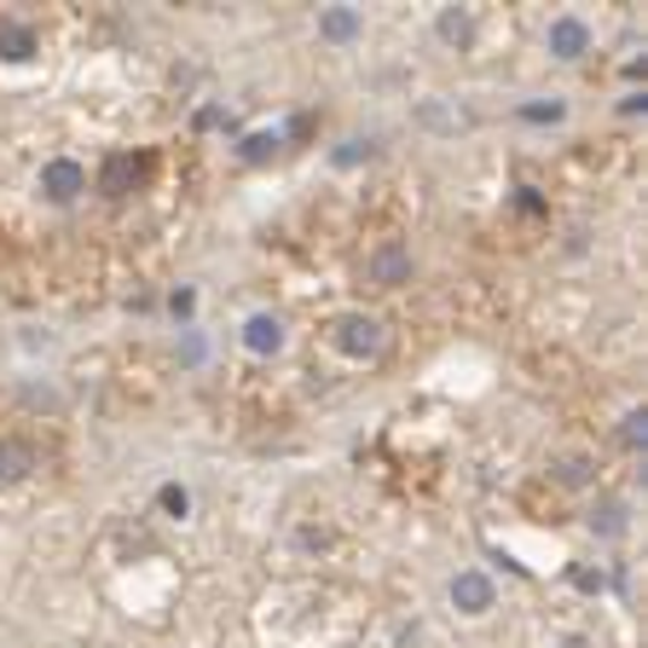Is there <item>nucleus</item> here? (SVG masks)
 Segmentation results:
<instances>
[{"label":"nucleus","instance_id":"f257e3e1","mask_svg":"<svg viewBox=\"0 0 648 648\" xmlns=\"http://www.w3.org/2000/svg\"><path fill=\"white\" fill-rule=\"evenodd\" d=\"M330 348L348 353V359H382L388 330H382L377 313H342V319L330 325Z\"/></svg>","mask_w":648,"mask_h":648},{"label":"nucleus","instance_id":"f03ea898","mask_svg":"<svg viewBox=\"0 0 648 648\" xmlns=\"http://www.w3.org/2000/svg\"><path fill=\"white\" fill-rule=\"evenodd\" d=\"M446 603H452V614H463V619H481V614L498 608V585H492L486 567H457V574L446 579Z\"/></svg>","mask_w":648,"mask_h":648},{"label":"nucleus","instance_id":"7ed1b4c3","mask_svg":"<svg viewBox=\"0 0 648 648\" xmlns=\"http://www.w3.org/2000/svg\"><path fill=\"white\" fill-rule=\"evenodd\" d=\"M35 192L53 203V209L82 203V197H88V163H75V157H47L41 174H35Z\"/></svg>","mask_w":648,"mask_h":648},{"label":"nucleus","instance_id":"20e7f679","mask_svg":"<svg viewBox=\"0 0 648 648\" xmlns=\"http://www.w3.org/2000/svg\"><path fill=\"white\" fill-rule=\"evenodd\" d=\"M590 47H596V30L585 23V12H556L551 23H544V53H551L556 64H579Z\"/></svg>","mask_w":648,"mask_h":648},{"label":"nucleus","instance_id":"39448f33","mask_svg":"<svg viewBox=\"0 0 648 648\" xmlns=\"http://www.w3.org/2000/svg\"><path fill=\"white\" fill-rule=\"evenodd\" d=\"M411 272H418V261H411V244L377 238L366 249V284H377V290H400V284H411Z\"/></svg>","mask_w":648,"mask_h":648},{"label":"nucleus","instance_id":"423d86ee","mask_svg":"<svg viewBox=\"0 0 648 648\" xmlns=\"http://www.w3.org/2000/svg\"><path fill=\"white\" fill-rule=\"evenodd\" d=\"M238 342H244L249 359H278L284 342H290V330H284V319L272 313V307H261V313H249V319L238 325Z\"/></svg>","mask_w":648,"mask_h":648},{"label":"nucleus","instance_id":"0eeeda50","mask_svg":"<svg viewBox=\"0 0 648 648\" xmlns=\"http://www.w3.org/2000/svg\"><path fill=\"white\" fill-rule=\"evenodd\" d=\"M319 41L325 47H353L366 41V7H319Z\"/></svg>","mask_w":648,"mask_h":648},{"label":"nucleus","instance_id":"6e6552de","mask_svg":"<svg viewBox=\"0 0 648 648\" xmlns=\"http://www.w3.org/2000/svg\"><path fill=\"white\" fill-rule=\"evenodd\" d=\"M434 35H440V47L463 53V47L475 41V12H470V7H440V12H434Z\"/></svg>","mask_w":648,"mask_h":648},{"label":"nucleus","instance_id":"1a4fd4ad","mask_svg":"<svg viewBox=\"0 0 648 648\" xmlns=\"http://www.w3.org/2000/svg\"><path fill=\"white\" fill-rule=\"evenodd\" d=\"M134 179H140V163H134V157H122V151H116V157H105V163H99L93 186L105 192V197H127V192H134Z\"/></svg>","mask_w":648,"mask_h":648},{"label":"nucleus","instance_id":"9d476101","mask_svg":"<svg viewBox=\"0 0 648 648\" xmlns=\"http://www.w3.org/2000/svg\"><path fill=\"white\" fill-rule=\"evenodd\" d=\"M41 53V35L30 30V23H0V59H7V64H30Z\"/></svg>","mask_w":648,"mask_h":648},{"label":"nucleus","instance_id":"9b49d317","mask_svg":"<svg viewBox=\"0 0 648 648\" xmlns=\"http://www.w3.org/2000/svg\"><path fill=\"white\" fill-rule=\"evenodd\" d=\"M30 470H35V446H30V440H0V486L30 481Z\"/></svg>","mask_w":648,"mask_h":648},{"label":"nucleus","instance_id":"f8f14e48","mask_svg":"<svg viewBox=\"0 0 648 648\" xmlns=\"http://www.w3.org/2000/svg\"><path fill=\"white\" fill-rule=\"evenodd\" d=\"M515 122H527V127H562L567 122V99L551 93V99H522L515 105Z\"/></svg>","mask_w":648,"mask_h":648},{"label":"nucleus","instance_id":"ddd939ff","mask_svg":"<svg viewBox=\"0 0 648 648\" xmlns=\"http://www.w3.org/2000/svg\"><path fill=\"white\" fill-rule=\"evenodd\" d=\"M284 151V127H255V134H244V145H238V157L249 163V168H261V163H272Z\"/></svg>","mask_w":648,"mask_h":648},{"label":"nucleus","instance_id":"4468645a","mask_svg":"<svg viewBox=\"0 0 648 648\" xmlns=\"http://www.w3.org/2000/svg\"><path fill=\"white\" fill-rule=\"evenodd\" d=\"M157 515H168V522H186V515H192V486L186 481H163L157 486Z\"/></svg>","mask_w":648,"mask_h":648},{"label":"nucleus","instance_id":"2eb2a0df","mask_svg":"<svg viewBox=\"0 0 648 648\" xmlns=\"http://www.w3.org/2000/svg\"><path fill=\"white\" fill-rule=\"evenodd\" d=\"M551 475H556L562 486H574V492L596 481V475H590V457H585V452H567V457H556V463H551Z\"/></svg>","mask_w":648,"mask_h":648},{"label":"nucleus","instance_id":"dca6fc26","mask_svg":"<svg viewBox=\"0 0 648 648\" xmlns=\"http://www.w3.org/2000/svg\"><path fill=\"white\" fill-rule=\"evenodd\" d=\"M590 533L619 538V533H626V504H619V498H603V504H596V515H590Z\"/></svg>","mask_w":648,"mask_h":648},{"label":"nucleus","instance_id":"f3484780","mask_svg":"<svg viewBox=\"0 0 648 648\" xmlns=\"http://www.w3.org/2000/svg\"><path fill=\"white\" fill-rule=\"evenodd\" d=\"M619 446H626V452H642L648 446V411L642 405H631L626 418H619Z\"/></svg>","mask_w":648,"mask_h":648},{"label":"nucleus","instance_id":"a211bd4d","mask_svg":"<svg viewBox=\"0 0 648 648\" xmlns=\"http://www.w3.org/2000/svg\"><path fill=\"white\" fill-rule=\"evenodd\" d=\"M371 151H377V140H359L353 134V140H342V145L330 151V163L336 168H359V163H371Z\"/></svg>","mask_w":648,"mask_h":648},{"label":"nucleus","instance_id":"6ab92c4d","mask_svg":"<svg viewBox=\"0 0 648 648\" xmlns=\"http://www.w3.org/2000/svg\"><path fill=\"white\" fill-rule=\"evenodd\" d=\"M168 313L179 319V330L197 319V290H192V284H174V290H168Z\"/></svg>","mask_w":648,"mask_h":648},{"label":"nucleus","instance_id":"aec40b11","mask_svg":"<svg viewBox=\"0 0 648 648\" xmlns=\"http://www.w3.org/2000/svg\"><path fill=\"white\" fill-rule=\"evenodd\" d=\"M203 353H209L203 330H197V325H186V330H179V366H203Z\"/></svg>","mask_w":648,"mask_h":648},{"label":"nucleus","instance_id":"412c9836","mask_svg":"<svg viewBox=\"0 0 648 648\" xmlns=\"http://www.w3.org/2000/svg\"><path fill=\"white\" fill-rule=\"evenodd\" d=\"M642 111H648V93H642V88L619 93V116H642Z\"/></svg>","mask_w":648,"mask_h":648},{"label":"nucleus","instance_id":"4be33fe9","mask_svg":"<svg viewBox=\"0 0 648 648\" xmlns=\"http://www.w3.org/2000/svg\"><path fill=\"white\" fill-rule=\"evenodd\" d=\"M556 648H596L585 631H567V637H556Z\"/></svg>","mask_w":648,"mask_h":648},{"label":"nucleus","instance_id":"5701e85b","mask_svg":"<svg viewBox=\"0 0 648 648\" xmlns=\"http://www.w3.org/2000/svg\"><path fill=\"white\" fill-rule=\"evenodd\" d=\"M574 579H579V590H603V574H590V567H579Z\"/></svg>","mask_w":648,"mask_h":648}]
</instances>
